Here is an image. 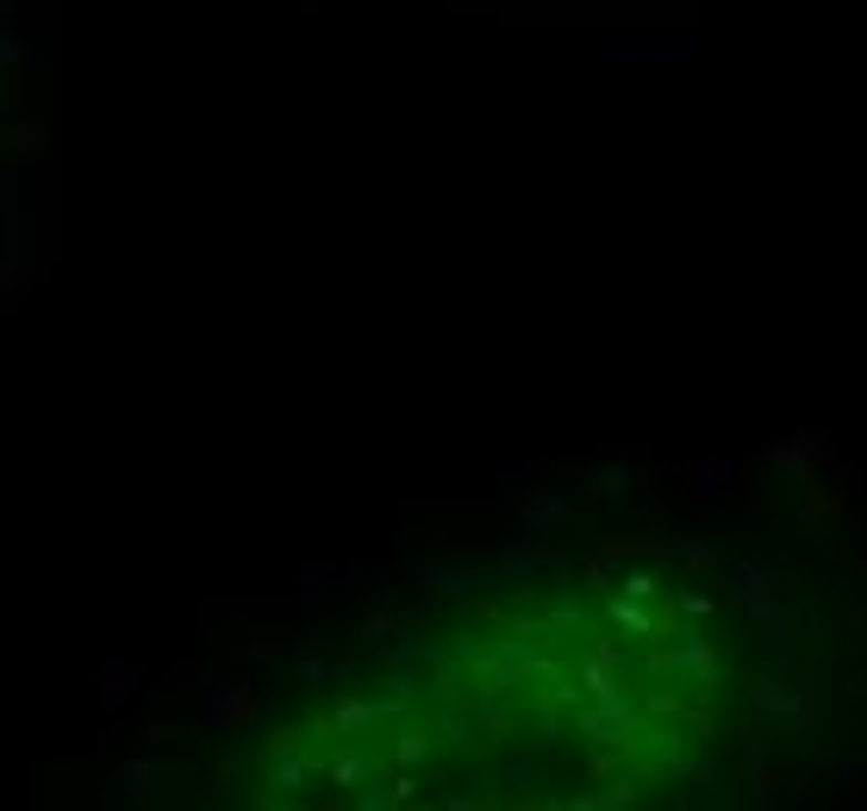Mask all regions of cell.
<instances>
[{
	"instance_id": "obj_1",
	"label": "cell",
	"mask_w": 867,
	"mask_h": 811,
	"mask_svg": "<svg viewBox=\"0 0 867 811\" xmlns=\"http://www.w3.org/2000/svg\"><path fill=\"white\" fill-rule=\"evenodd\" d=\"M749 693L724 600L668 562L425 605L300 687L238 761L257 805L612 811L711 768Z\"/></svg>"
}]
</instances>
